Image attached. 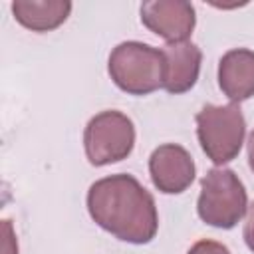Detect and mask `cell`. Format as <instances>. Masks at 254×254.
Listing matches in <instances>:
<instances>
[{"mask_svg": "<svg viewBox=\"0 0 254 254\" xmlns=\"http://www.w3.org/2000/svg\"><path fill=\"white\" fill-rule=\"evenodd\" d=\"M141 22L153 34L173 42H187L194 30V6L187 0H153L141 4Z\"/></svg>", "mask_w": 254, "mask_h": 254, "instance_id": "8992f818", "label": "cell"}, {"mask_svg": "<svg viewBox=\"0 0 254 254\" xmlns=\"http://www.w3.org/2000/svg\"><path fill=\"white\" fill-rule=\"evenodd\" d=\"M107 71L113 83L129 95H147L163 87V50L143 42H121L109 54Z\"/></svg>", "mask_w": 254, "mask_h": 254, "instance_id": "7a4b0ae2", "label": "cell"}, {"mask_svg": "<svg viewBox=\"0 0 254 254\" xmlns=\"http://www.w3.org/2000/svg\"><path fill=\"white\" fill-rule=\"evenodd\" d=\"M87 210L97 226L129 244H147L159 230L153 194L133 175H109L87 190Z\"/></svg>", "mask_w": 254, "mask_h": 254, "instance_id": "6da1fadb", "label": "cell"}, {"mask_svg": "<svg viewBox=\"0 0 254 254\" xmlns=\"http://www.w3.org/2000/svg\"><path fill=\"white\" fill-rule=\"evenodd\" d=\"M244 242L246 246L254 252V202L248 206V214H246V222H244Z\"/></svg>", "mask_w": 254, "mask_h": 254, "instance_id": "4fadbf2b", "label": "cell"}, {"mask_svg": "<svg viewBox=\"0 0 254 254\" xmlns=\"http://www.w3.org/2000/svg\"><path fill=\"white\" fill-rule=\"evenodd\" d=\"M187 254H230V250H228L224 244L216 242V240H208V238H204V240L194 242V244L189 248Z\"/></svg>", "mask_w": 254, "mask_h": 254, "instance_id": "8fae6325", "label": "cell"}, {"mask_svg": "<svg viewBox=\"0 0 254 254\" xmlns=\"http://www.w3.org/2000/svg\"><path fill=\"white\" fill-rule=\"evenodd\" d=\"M248 165H250V169L254 171V131H252L250 137H248Z\"/></svg>", "mask_w": 254, "mask_h": 254, "instance_id": "5bb4252c", "label": "cell"}, {"mask_svg": "<svg viewBox=\"0 0 254 254\" xmlns=\"http://www.w3.org/2000/svg\"><path fill=\"white\" fill-rule=\"evenodd\" d=\"M246 208L248 194L234 171L216 167L202 177L196 202V212L202 222L228 230L242 220Z\"/></svg>", "mask_w": 254, "mask_h": 254, "instance_id": "3957f363", "label": "cell"}, {"mask_svg": "<svg viewBox=\"0 0 254 254\" xmlns=\"http://www.w3.org/2000/svg\"><path fill=\"white\" fill-rule=\"evenodd\" d=\"M2 254H18V242H16V234L12 228L10 220H2V246H0Z\"/></svg>", "mask_w": 254, "mask_h": 254, "instance_id": "7c38bea8", "label": "cell"}, {"mask_svg": "<svg viewBox=\"0 0 254 254\" xmlns=\"http://www.w3.org/2000/svg\"><path fill=\"white\" fill-rule=\"evenodd\" d=\"M194 121L198 143L214 165H224L238 157L246 135V121L238 103H208L196 113Z\"/></svg>", "mask_w": 254, "mask_h": 254, "instance_id": "277c9868", "label": "cell"}, {"mask_svg": "<svg viewBox=\"0 0 254 254\" xmlns=\"http://www.w3.org/2000/svg\"><path fill=\"white\" fill-rule=\"evenodd\" d=\"M165 58V75L163 89L169 93H185L194 87L200 71L202 52L192 42H173L163 48Z\"/></svg>", "mask_w": 254, "mask_h": 254, "instance_id": "ba28073f", "label": "cell"}, {"mask_svg": "<svg viewBox=\"0 0 254 254\" xmlns=\"http://www.w3.org/2000/svg\"><path fill=\"white\" fill-rule=\"evenodd\" d=\"M194 161L190 153L177 145H159L149 157V175L155 185L165 194H179L190 187L194 181Z\"/></svg>", "mask_w": 254, "mask_h": 254, "instance_id": "52a82bcc", "label": "cell"}, {"mask_svg": "<svg viewBox=\"0 0 254 254\" xmlns=\"http://www.w3.org/2000/svg\"><path fill=\"white\" fill-rule=\"evenodd\" d=\"M135 145L133 121L115 109L101 111L89 119L83 131L85 157L93 167L111 165L131 155Z\"/></svg>", "mask_w": 254, "mask_h": 254, "instance_id": "5b68a950", "label": "cell"}, {"mask_svg": "<svg viewBox=\"0 0 254 254\" xmlns=\"http://www.w3.org/2000/svg\"><path fill=\"white\" fill-rule=\"evenodd\" d=\"M71 12L69 0H14L12 14L32 32H50L62 26Z\"/></svg>", "mask_w": 254, "mask_h": 254, "instance_id": "30bf717a", "label": "cell"}, {"mask_svg": "<svg viewBox=\"0 0 254 254\" xmlns=\"http://www.w3.org/2000/svg\"><path fill=\"white\" fill-rule=\"evenodd\" d=\"M218 87L230 103L254 95V52L246 48L228 50L218 62Z\"/></svg>", "mask_w": 254, "mask_h": 254, "instance_id": "9c48e42d", "label": "cell"}]
</instances>
